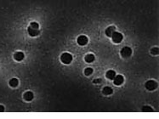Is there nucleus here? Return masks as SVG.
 I'll list each match as a JSON object with an SVG mask.
<instances>
[{"mask_svg": "<svg viewBox=\"0 0 159 119\" xmlns=\"http://www.w3.org/2000/svg\"><path fill=\"white\" fill-rule=\"evenodd\" d=\"M85 60H86L87 62H89V63L93 62V61L95 60V55H92V54H89V55H87L86 56H85Z\"/></svg>", "mask_w": 159, "mask_h": 119, "instance_id": "nucleus-13", "label": "nucleus"}, {"mask_svg": "<svg viewBox=\"0 0 159 119\" xmlns=\"http://www.w3.org/2000/svg\"><path fill=\"white\" fill-rule=\"evenodd\" d=\"M84 73H85V75L86 76H89V75H91L93 73V69L92 68H86L84 70Z\"/></svg>", "mask_w": 159, "mask_h": 119, "instance_id": "nucleus-15", "label": "nucleus"}, {"mask_svg": "<svg viewBox=\"0 0 159 119\" xmlns=\"http://www.w3.org/2000/svg\"><path fill=\"white\" fill-rule=\"evenodd\" d=\"M3 111H4V107H3V106H0V112H3Z\"/></svg>", "mask_w": 159, "mask_h": 119, "instance_id": "nucleus-18", "label": "nucleus"}, {"mask_svg": "<svg viewBox=\"0 0 159 119\" xmlns=\"http://www.w3.org/2000/svg\"><path fill=\"white\" fill-rule=\"evenodd\" d=\"M112 38L114 43H121L123 40V38H124V37H123V35L121 34L120 32H117V31H114V32L112 33Z\"/></svg>", "mask_w": 159, "mask_h": 119, "instance_id": "nucleus-3", "label": "nucleus"}, {"mask_svg": "<svg viewBox=\"0 0 159 119\" xmlns=\"http://www.w3.org/2000/svg\"><path fill=\"white\" fill-rule=\"evenodd\" d=\"M152 55H158V54L159 53V49H158V48H153V49H152Z\"/></svg>", "mask_w": 159, "mask_h": 119, "instance_id": "nucleus-16", "label": "nucleus"}, {"mask_svg": "<svg viewBox=\"0 0 159 119\" xmlns=\"http://www.w3.org/2000/svg\"><path fill=\"white\" fill-rule=\"evenodd\" d=\"M77 43H78L79 45H81V46H84V45H86L87 43H88V37L83 35L79 36V37H77Z\"/></svg>", "mask_w": 159, "mask_h": 119, "instance_id": "nucleus-6", "label": "nucleus"}, {"mask_svg": "<svg viewBox=\"0 0 159 119\" xmlns=\"http://www.w3.org/2000/svg\"><path fill=\"white\" fill-rule=\"evenodd\" d=\"M18 84H19V81H18V79L16 78H12L10 79V81H9V85H10L11 87H13V88L17 87Z\"/></svg>", "mask_w": 159, "mask_h": 119, "instance_id": "nucleus-12", "label": "nucleus"}, {"mask_svg": "<svg viewBox=\"0 0 159 119\" xmlns=\"http://www.w3.org/2000/svg\"><path fill=\"white\" fill-rule=\"evenodd\" d=\"M113 92L112 89L110 88V87H105L103 89V94H106V95H109V94H112Z\"/></svg>", "mask_w": 159, "mask_h": 119, "instance_id": "nucleus-14", "label": "nucleus"}, {"mask_svg": "<svg viewBox=\"0 0 159 119\" xmlns=\"http://www.w3.org/2000/svg\"><path fill=\"white\" fill-rule=\"evenodd\" d=\"M145 86H146V89L152 91V90H154V89H157V87H158V83L153 80H149L146 83V85H145Z\"/></svg>", "mask_w": 159, "mask_h": 119, "instance_id": "nucleus-5", "label": "nucleus"}, {"mask_svg": "<svg viewBox=\"0 0 159 119\" xmlns=\"http://www.w3.org/2000/svg\"><path fill=\"white\" fill-rule=\"evenodd\" d=\"M27 31H28V33L30 34V36H32V37H36V36H37L39 34V32H40V31H39L38 23L32 22L31 25H30V27H28V29H27Z\"/></svg>", "mask_w": 159, "mask_h": 119, "instance_id": "nucleus-1", "label": "nucleus"}, {"mask_svg": "<svg viewBox=\"0 0 159 119\" xmlns=\"http://www.w3.org/2000/svg\"><path fill=\"white\" fill-rule=\"evenodd\" d=\"M142 111L143 112H152V108L149 106H144L142 108Z\"/></svg>", "mask_w": 159, "mask_h": 119, "instance_id": "nucleus-17", "label": "nucleus"}, {"mask_svg": "<svg viewBox=\"0 0 159 119\" xmlns=\"http://www.w3.org/2000/svg\"><path fill=\"white\" fill-rule=\"evenodd\" d=\"M24 57L25 56H24V54L22 52H17L15 54V55H14V58H15V60H17V61L22 60L24 59Z\"/></svg>", "mask_w": 159, "mask_h": 119, "instance_id": "nucleus-8", "label": "nucleus"}, {"mask_svg": "<svg viewBox=\"0 0 159 119\" xmlns=\"http://www.w3.org/2000/svg\"><path fill=\"white\" fill-rule=\"evenodd\" d=\"M132 55V49L129 47H124L121 49V55L124 58H128Z\"/></svg>", "mask_w": 159, "mask_h": 119, "instance_id": "nucleus-4", "label": "nucleus"}, {"mask_svg": "<svg viewBox=\"0 0 159 119\" xmlns=\"http://www.w3.org/2000/svg\"><path fill=\"white\" fill-rule=\"evenodd\" d=\"M114 80V84L115 85H121L124 81V78L122 75H118V76H115V77L113 78Z\"/></svg>", "mask_w": 159, "mask_h": 119, "instance_id": "nucleus-7", "label": "nucleus"}, {"mask_svg": "<svg viewBox=\"0 0 159 119\" xmlns=\"http://www.w3.org/2000/svg\"><path fill=\"white\" fill-rule=\"evenodd\" d=\"M61 62L64 63V64H70L71 60H72V56H71V55L69 53H64L61 55Z\"/></svg>", "mask_w": 159, "mask_h": 119, "instance_id": "nucleus-2", "label": "nucleus"}, {"mask_svg": "<svg viewBox=\"0 0 159 119\" xmlns=\"http://www.w3.org/2000/svg\"><path fill=\"white\" fill-rule=\"evenodd\" d=\"M115 76H116V72L112 70H110L106 72V77L108 79H110V80H113V78L115 77Z\"/></svg>", "mask_w": 159, "mask_h": 119, "instance_id": "nucleus-11", "label": "nucleus"}, {"mask_svg": "<svg viewBox=\"0 0 159 119\" xmlns=\"http://www.w3.org/2000/svg\"><path fill=\"white\" fill-rule=\"evenodd\" d=\"M33 97H34L33 96V94L32 92H30V91L25 93V94H24V99L27 101H31L33 99Z\"/></svg>", "mask_w": 159, "mask_h": 119, "instance_id": "nucleus-10", "label": "nucleus"}, {"mask_svg": "<svg viewBox=\"0 0 159 119\" xmlns=\"http://www.w3.org/2000/svg\"><path fill=\"white\" fill-rule=\"evenodd\" d=\"M115 30H116L115 27H107V29L106 30V34L107 37H112V33L115 31Z\"/></svg>", "mask_w": 159, "mask_h": 119, "instance_id": "nucleus-9", "label": "nucleus"}]
</instances>
